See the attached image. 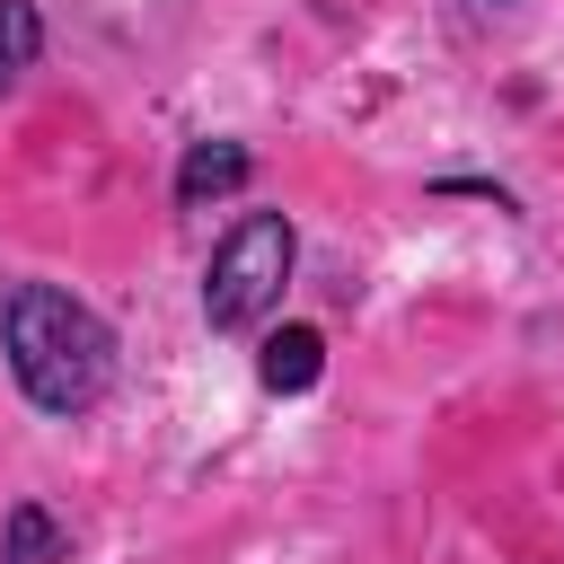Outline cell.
Returning <instances> with one entry per match:
<instances>
[{
	"instance_id": "1",
	"label": "cell",
	"mask_w": 564,
	"mask_h": 564,
	"mask_svg": "<svg viewBox=\"0 0 564 564\" xmlns=\"http://www.w3.org/2000/svg\"><path fill=\"white\" fill-rule=\"evenodd\" d=\"M0 344H9L26 405H44V414H88L115 388V326L88 300H70L62 282H18L0 300Z\"/></svg>"
},
{
	"instance_id": "2",
	"label": "cell",
	"mask_w": 564,
	"mask_h": 564,
	"mask_svg": "<svg viewBox=\"0 0 564 564\" xmlns=\"http://www.w3.org/2000/svg\"><path fill=\"white\" fill-rule=\"evenodd\" d=\"M291 256H300L291 220H282V212H247V220L212 247V273H203V317H212V335L264 326L273 300H282V282H291Z\"/></svg>"
},
{
	"instance_id": "3",
	"label": "cell",
	"mask_w": 564,
	"mask_h": 564,
	"mask_svg": "<svg viewBox=\"0 0 564 564\" xmlns=\"http://www.w3.org/2000/svg\"><path fill=\"white\" fill-rule=\"evenodd\" d=\"M317 370H326V335H317V326H273L264 352H256V379H264L273 397H308Z\"/></svg>"
},
{
	"instance_id": "4",
	"label": "cell",
	"mask_w": 564,
	"mask_h": 564,
	"mask_svg": "<svg viewBox=\"0 0 564 564\" xmlns=\"http://www.w3.org/2000/svg\"><path fill=\"white\" fill-rule=\"evenodd\" d=\"M247 176H256V159H247L238 141H194V150H185V167H176V203H185V212H203V203L238 194Z\"/></svg>"
},
{
	"instance_id": "5",
	"label": "cell",
	"mask_w": 564,
	"mask_h": 564,
	"mask_svg": "<svg viewBox=\"0 0 564 564\" xmlns=\"http://www.w3.org/2000/svg\"><path fill=\"white\" fill-rule=\"evenodd\" d=\"M0 564H70V546H62V529H53L44 502H18V511H9V529H0Z\"/></svg>"
},
{
	"instance_id": "6",
	"label": "cell",
	"mask_w": 564,
	"mask_h": 564,
	"mask_svg": "<svg viewBox=\"0 0 564 564\" xmlns=\"http://www.w3.org/2000/svg\"><path fill=\"white\" fill-rule=\"evenodd\" d=\"M35 53H44V18H35V0H0V97L35 70Z\"/></svg>"
}]
</instances>
